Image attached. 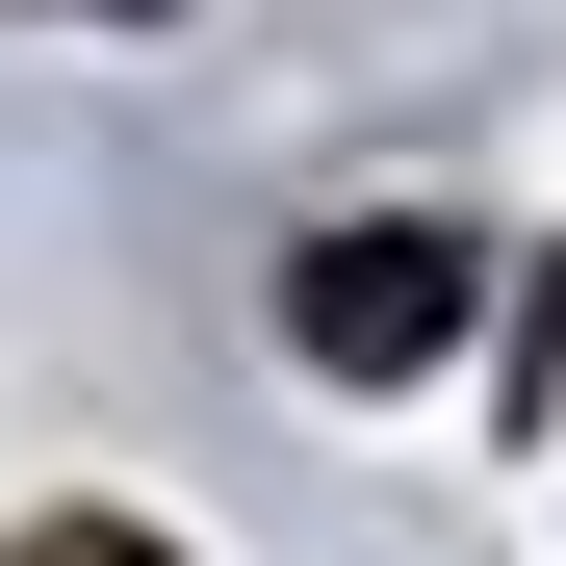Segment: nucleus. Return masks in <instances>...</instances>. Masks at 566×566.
<instances>
[{
	"instance_id": "obj_1",
	"label": "nucleus",
	"mask_w": 566,
	"mask_h": 566,
	"mask_svg": "<svg viewBox=\"0 0 566 566\" xmlns=\"http://www.w3.org/2000/svg\"><path fill=\"white\" fill-rule=\"evenodd\" d=\"M283 335H310L335 387H412V360L463 335V232H412V207H360V232H310V258H283Z\"/></svg>"
},
{
	"instance_id": "obj_2",
	"label": "nucleus",
	"mask_w": 566,
	"mask_h": 566,
	"mask_svg": "<svg viewBox=\"0 0 566 566\" xmlns=\"http://www.w3.org/2000/svg\"><path fill=\"white\" fill-rule=\"evenodd\" d=\"M0 566H180V541H129V515H27Z\"/></svg>"
}]
</instances>
